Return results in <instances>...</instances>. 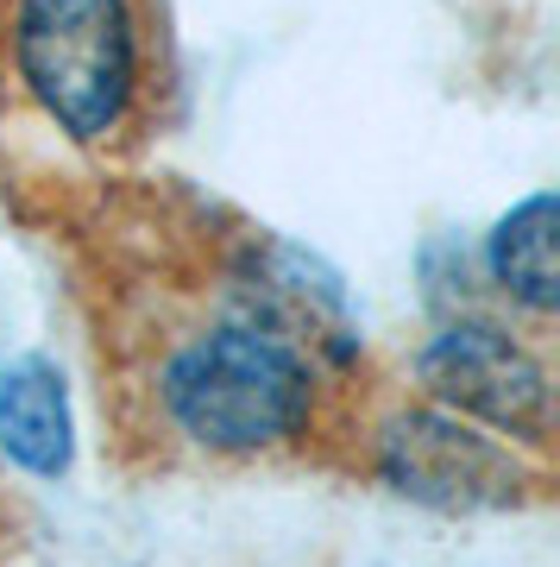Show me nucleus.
<instances>
[{"mask_svg": "<svg viewBox=\"0 0 560 567\" xmlns=\"http://www.w3.org/2000/svg\"><path fill=\"white\" fill-rule=\"evenodd\" d=\"M0 442L32 473H58L70 461V410L51 379V365H13L0 372Z\"/></svg>", "mask_w": 560, "mask_h": 567, "instance_id": "6", "label": "nucleus"}, {"mask_svg": "<svg viewBox=\"0 0 560 567\" xmlns=\"http://www.w3.org/2000/svg\"><path fill=\"white\" fill-rule=\"evenodd\" d=\"M164 429L215 461L278 454L315 416V365L290 334L252 316H208L183 328L158 360Z\"/></svg>", "mask_w": 560, "mask_h": 567, "instance_id": "1", "label": "nucleus"}, {"mask_svg": "<svg viewBox=\"0 0 560 567\" xmlns=\"http://www.w3.org/2000/svg\"><path fill=\"white\" fill-rule=\"evenodd\" d=\"M422 391L435 410H454L466 423H485L491 435H517L529 447H548L554 435V379L536 347L498 322H454L422 347Z\"/></svg>", "mask_w": 560, "mask_h": 567, "instance_id": "3", "label": "nucleus"}, {"mask_svg": "<svg viewBox=\"0 0 560 567\" xmlns=\"http://www.w3.org/2000/svg\"><path fill=\"white\" fill-rule=\"evenodd\" d=\"M13 70L63 140L107 145L139 102L145 44L133 0H20Z\"/></svg>", "mask_w": 560, "mask_h": 567, "instance_id": "2", "label": "nucleus"}, {"mask_svg": "<svg viewBox=\"0 0 560 567\" xmlns=\"http://www.w3.org/2000/svg\"><path fill=\"white\" fill-rule=\"evenodd\" d=\"M485 271L517 309H529L536 322L554 316L560 297V259H554V196L536 189L529 203H517L491 227L485 240Z\"/></svg>", "mask_w": 560, "mask_h": 567, "instance_id": "5", "label": "nucleus"}, {"mask_svg": "<svg viewBox=\"0 0 560 567\" xmlns=\"http://www.w3.org/2000/svg\"><path fill=\"white\" fill-rule=\"evenodd\" d=\"M378 473L403 498L435 511H504L529 498V473L498 435L473 429L454 410H403L378 429Z\"/></svg>", "mask_w": 560, "mask_h": 567, "instance_id": "4", "label": "nucleus"}]
</instances>
